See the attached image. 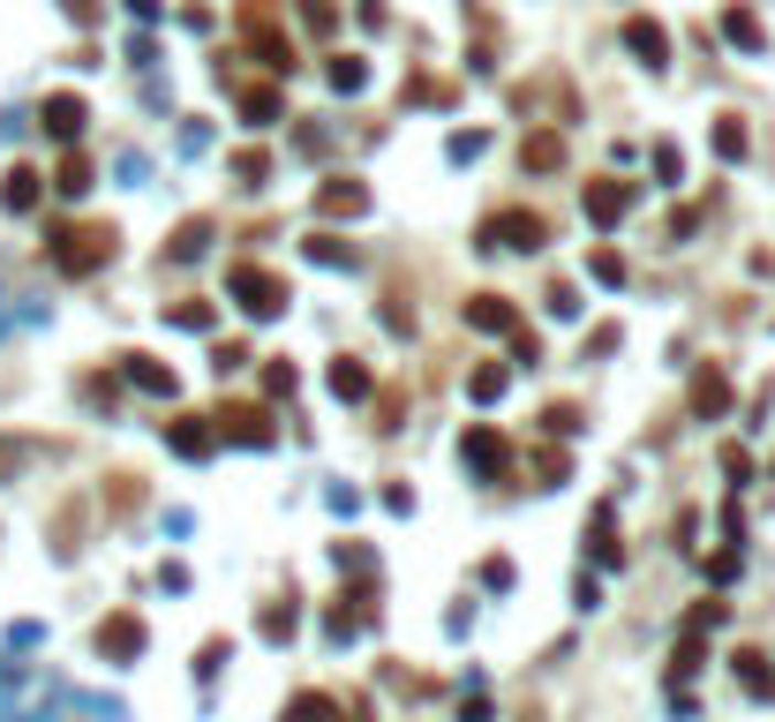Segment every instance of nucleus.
<instances>
[{"label": "nucleus", "mask_w": 775, "mask_h": 722, "mask_svg": "<svg viewBox=\"0 0 775 722\" xmlns=\"http://www.w3.org/2000/svg\"><path fill=\"white\" fill-rule=\"evenodd\" d=\"M61 8H68L76 23H98V0H61Z\"/></svg>", "instance_id": "f704fd0d"}, {"label": "nucleus", "mask_w": 775, "mask_h": 722, "mask_svg": "<svg viewBox=\"0 0 775 722\" xmlns=\"http://www.w3.org/2000/svg\"><path fill=\"white\" fill-rule=\"evenodd\" d=\"M234 173H241V188H263V173H271V159H263V151H241V159H234Z\"/></svg>", "instance_id": "bb28decb"}, {"label": "nucleus", "mask_w": 775, "mask_h": 722, "mask_svg": "<svg viewBox=\"0 0 775 722\" xmlns=\"http://www.w3.org/2000/svg\"><path fill=\"white\" fill-rule=\"evenodd\" d=\"M588 271H595L603 287H617V279H625V256H617V249H595V256H588Z\"/></svg>", "instance_id": "a878e982"}, {"label": "nucleus", "mask_w": 775, "mask_h": 722, "mask_svg": "<svg viewBox=\"0 0 775 722\" xmlns=\"http://www.w3.org/2000/svg\"><path fill=\"white\" fill-rule=\"evenodd\" d=\"M467 460L482 474H497V467H505V437H497V429H474V437H467Z\"/></svg>", "instance_id": "a211bd4d"}, {"label": "nucleus", "mask_w": 775, "mask_h": 722, "mask_svg": "<svg viewBox=\"0 0 775 722\" xmlns=\"http://www.w3.org/2000/svg\"><path fill=\"white\" fill-rule=\"evenodd\" d=\"M738 678H745V692H768V662H761V655H738Z\"/></svg>", "instance_id": "cd10ccee"}, {"label": "nucleus", "mask_w": 775, "mask_h": 722, "mask_svg": "<svg viewBox=\"0 0 775 722\" xmlns=\"http://www.w3.org/2000/svg\"><path fill=\"white\" fill-rule=\"evenodd\" d=\"M53 188H61V196H84V188H90V159H76V151H68V159H61V173H53Z\"/></svg>", "instance_id": "aec40b11"}, {"label": "nucleus", "mask_w": 775, "mask_h": 722, "mask_svg": "<svg viewBox=\"0 0 775 722\" xmlns=\"http://www.w3.org/2000/svg\"><path fill=\"white\" fill-rule=\"evenodd\" d=\"M332 391H340V399H369V369H362L354 354H340V362H332Z\"/></svg>", "instance_id": "f3484780"}, {"label": "nucleus", "mask_w": 775, "mask_h": 722, "mask_svg": "<svg viewBox=\"0 0 775 722\" xmlns=\"http://www.w3.org/2000/svg\"><path fill=\"white\" fill-rule=\"evenodd\" d=\"M302 23H309V31H332V23H340V8H332V0H302Z\"/></svg>", "instance_id": "c756f323"}, {"label": "nucleus", "mask_w": 775, "mask_h": 722, "mask_svg": "<svg viewBox=\"0 0 775 722\" xmlns=\"http://www.w3.org/2000/svg\"><path fill=\"white\" fill-rule=\"evenodd\" d=\"M166 444L181 452V460H204V452L218 444V429H204V414H181V422L166 429Z\"/></svg>", "instance_id": "9b49d317"}, {"label": "nucleus", "mask_w": 775, "mask_h": 722, "mask_svg": "<svg viewBox=\"0 0 775 722\" xmlns=\"http://www.w3.org/2000/svg\"><path fill=\"white\" fill-rule=\"evenodd\" d=\"M294 633V610H263V639H287Z\"/></svg>", "instance_id": "473e14b6"}, {"label": "nucleus", "mask_w": 775, "mask_h": 722, "mask_svg": "<svg viewBox=\"0 0 775 722\" xmlns=\"http://www.w3.org/2000/svg\"><path fill=\"white\" fill-rule=\"evenodd\" d=\"M467 391H474V399H497V391H505V369H474Z\"/></svg>", "instance_id": "2f4dec72"}, {"label": "nucleus", "mask_w": 775, "mask_h": 722, "mask_svg": "<svg viewBox=\"0 0 775 722\" xmlns=\"http://www.w3.org/2000/svg\"><path fill=\"white\" fill-rule=\"evenodd\" d=\"M226 294H241V309H249V316H279V309H287V279H279V271H263V263H234V271H226Z\"/></svg>", "instance_id": "f03ea898"}, {"label": "nucleus", "mask_w": 775, "mask_h": 722, "mask_svg": "<svg viewBox=\"0 0 775 722\" xmlns=\"http://www.w3.org/2000/svg\"><path fill=\"white\" fill-rule=\"evenodd\" d=\"M23 467V444H8V437H0V474H15Z\"/></svg>", "instance_id": "72a5a7b5"}, {"label": "nucleus", "mask_w": 775, "mask_h": 722, "mask_svg": "<svg viewBox=\"0 0 775 722\" xmlns=\"http://www.w3.org/2000/svg\"><path fill=\"white\" fill-rule=\"evenodd\" d=\"M218 437H234V444H271V414H263V407H226V414H218Z\"/></svg>", "instance_id": "1a4fd4ad"}, {"label": "nucleus", "mask_w": 775, "mask_h": 722, "mask_svg": "<svg viewBox=\"0 0 775 722\" xmlns=\"http://www.w3.org/2000/svg\"><path fill=\"white\" fill-rule=\"evenodd\" d=\"M84 98H76V90H53V98H45L39 106V128L45 136H53V143H76V136H84Z\"/></svg>", "instance_id": "20e7f679"}, {"label": "nucleus", "mask_w": 775, "mask_h": 722, "mask_svg": "<svg viewBox=\"0 0 775 722\" xmlns=\"http://www.w3.org/2000/svg\"><path fill=\"white\" fill-rule=\"evenodd\" d=\"M715 151H723V159H745V151H753L745 121H715Z\"/></svg>", "instance_id": "b1692460"}, {"label": "nucleus", "mask_w": 775, "mask_h": 722, "mask_svg": "<svg viewBox=\"0 0 775 722\" xmlns=\"http://www.w3.org/2000/svg\"><path fill=\"white\" fill-rule=\"evenodd\" d=\"M263 391H279V399H287V391H294V362H271V369H263Z\"/></svg>", "instance_id": "7c9ffc66"}, {"label": "nucleus", "mask_w": 775, "mask_h": 722, "mask_svg": "<svg viewBox=\"0 0 775 722\" xmlns=\"http://www.w3.org/2000/svg\"><path fill=\"white\" fill-rule=\"evenodd\" d=\"M625 53H633L641 68H670V31H663L655 15H633V23H625Z\"/></svg>", "instance_id": "39448f33"}, {"label": "nucleus", "mask_w": 775, "mask_h": 722, "mask_svg": "<svg viewBox=\"0 0 775 722\" xmlns=\"http://www.w3.org/2000/svg\"><path fill=\"white\" fill-rule=\"evenodd\" d=\"M129 362V384H143V391H173V369H159L151 354H121Z\"/></svg>", "instance_id": "6ab92c4d"}, {"label": "nucleus", "mask_w": 775, "mask_h": 722, "mask_svg": "<svg viewBox=\"0 0 775 722\" xmlns=\"http://www.w3.org/2000/svg\"><path fill=\"white\" fill-rule=\"evenodd\" d=\"M633 196H641L633 181H588V218L595 226H617V218L633 212Z\"/></svg>", "instance_id": "423d86ee"}, {"label": "nucleus", "mask_w": 775, "mask_h": 722, "mask_svg": "<svg viewBox=\"0 0 775 722\" xmlns=\"http://www.w3.org/2000/svg\"><path fill=\"white\" fill-rule=\"evenodd\" d=\"M241 114H249V121H257V128H271V121H279V90H241Z\"/></svg>", "instance_id": "412c9836"}, {"label": "nucleus", "mask_w": 775, "mask_h": 722, "mask_svg": "<svg viewBox=\"0 0 775 722\" xmlns=\"http://www.w3.org/2000/svg\"><path fill=\"white\" fill-rule=\"evenodd\" d=\"M723 39L745 45V53H768V31H761V15H753V8H723Z\"/></svg>", "instance_id": "2eb2a0df"}, {"label": "nucleus", "mask_w": 775, "mask_h": 722, "mask_svg": "<svg viewBox=\"0 0 775 722\" xmlns=\"http://www.w3.org/2000/svg\"><path fill=\"white\" fill-rule=\"evenodd\" d=\"M467 324H474V332H519V316H513V301H505V294H474L467 301Z\"/></svg>", "instance_id": "f8f14e48"}, {"label": "nucleus", "mask_w": 775, "mask_h": 722, "mask_svg": "<svg viewBox=\"0 0 775 722\" xmlns=\"http://www.w3.org/2000/svg\"><path fill=\"white\" fill-rule=\"evenodd\" d=\"M309 256H316V263H354V241H340V234H309Z\"/></svg>", "instance_id": "393cba45"}, {"label": "nucleus", "mask_w": 775, "mask_h": 722, "mask_svg": "<svg viewBox=\"0 0 775 722\" xmlns=\"http://www.w3.org/2000/svg\"><path fill=\"white\" fill-rule=\"evenodd\" d=\"M129 8H136V15H143V23H151V15H159V0H129Z\"/></svg>", "instance_id": "c9c22d12"}, {"label": "nucleus", "mask_w": 775, "mask_h": 722, "mask_svg": "<svg viewBox=\"0 0 775 722\" xmlns=\"http://www.w3.org/2000/svg\"><path fill=\"white\" fill-rule=\"evenodd\" d=\"M39 196H45V181L31 166H8V173H0V204H8V212H39Z\"/></svg>", "instance_id": "9d476101"}, {"label": "nucleus", "mask_w": 775, "mask_h": 722, "mask_svg": "<svg viewBox=\"0 0 775 722\" xmlns=\"http://www.w3.org/2000/svg\"><path fill=\"white\" fill-rule=\"evenodd\" d=\"M362 84H369L362 53H340V61H332V90H362Z\"/></svg>", "instance_id": "5701e85b"}, {"label": "nucleus", "mask_w": 775, "mask_h": 722, "mask_svg": "<svg viewBox=\"0 0 775 722\" xmlns=\"http://www.w3.org/2000/svg\"><path fill=\"white\" fill-rule=\"evenodd\" d=\"M204 241H212V218H189V226L166 241V256H173V263H196V256H204Z\"/></svg>", "instance_id": "dca6fc26"}, {"label": "nucleus", "mask_w": 775, "mask_h": 722, "mask_svg": "<svg viewBox=\"0 0 775 722\" xmlns=\"http://www.w3.org/2000/svg\"><path fill=\"white\" fill-rule=\"evenodd\" d=\"M98 655H106V662H136V655H143V625H136V617H106V625H98Z\"/></svg>", "instance_id": "0eeeda50"}, {"label": "nucleus", "mask_w": 775, "mask_h": 722, "mask_svg": "<svg viewBox=\"0 0 775 722\" xmlns=\"http://www.w3.org/2000/svg\"><path fill=\"white\" fill-rule=\"evenodd\" d=\"M542 241H550V226H542V218L535 212H489L482 218V249H542Z\"/></svg>", "instance_id": "7ed1b4c3"}, {"label": "nucleus", "mask_w": 775, "mask_h": 722, "mask_svg": "<svg viewBox=\"0 0 775 722\" xmlns=\"http://www.w3.org/2000/svg\"><path fill=\"white\" fill-rule=\"evenodd\" d=\"M45 241H53V271H68V279H90V271L114 256V241H121V234H114V226H53Z\"/></svg>", "instance_id": "f257e3e1"}, {"label": "nucleus", "mask_w": 775, "mask_h": 722, "mask_svg": "<svg viewBox=\"0 0 775 722\" xmlns=\"http://www.w3.org/2000/svg\"><path fill=\"white\" fill-rule=\"evenodd\" d=\"M519 166H535V173H558V166H564V136H558V128L527 136V143H519Z\"/></svg>", "instance_id": "4468645a"}, {"label": "nucleus", "mask_w": 775, "mask_h": 722, "mask_svg": "<svg viewBox=\"0 0 775 722\" xmlns=\"http://www.w3.org/2000/svg\"><path fill=\"white\" fill-rule=\"evenodd\" d=\"M287 722H340V708H332L324 692H302V700L287 708Z\"/></svg>", "instance_id": "4be33fe9"}, {"label": "nucleus", "mask_w": 775, "mask_h": 722, "mask_svg": "<svg viewBox=\"0 0 775 722\" xmlns=\"http://www.w3.org/2000/svg\"><path fill=\"white\" fill-rule=\"evenodd\" d=\"M173 324H181V332H204L212 309H204V301H173Z\"/></svg>", "instance_id": "c85d7f7f"}, {"label": "nucleus", "mask_w": 775, "mask_h": 722, "mask_svg": "<svg viewBox=\"0 0 775 722\" xmlns=\"http://www.w3.org/2000/svg\"><path fill=\"white\" fill-rule=\"evenodd\" d=\"M723 407H731V377H723V369H700V377H692V414L715 422Z\"/></svg>", "instance_id": "ddd939ff"}, {"label": "nucleus", "mask_w": 775, "mask_h": 722, "mask_svg": "<svg viewBox=\"0 0 775 722\" xmlns=\"http://www.w3.org/2000/svg\"><path fill=\"white\" fill-rule=\"evenodd\" d=\"M316 212H324V218H362V212H369V188H362V181H346V173H340V181H324Z\"/></svg>", "instance_id": "6e6552de"}]
</instances>
